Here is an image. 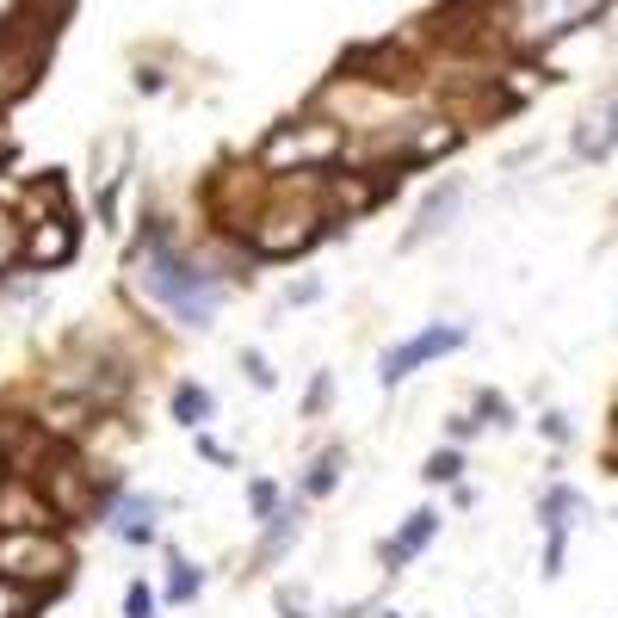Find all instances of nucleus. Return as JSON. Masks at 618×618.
<instances>
[{
  "label": "nucleus",
  "mask_w": 618,
  "mask_h": 618,
  "mask_svg": "<svg viewBox=\"0 0 618 618\" xmlns=\"http://www.w3.org/2000/svg\"><path fill=\"white\" fill-rule=\"evenodd\" d=\"M247 508H254V520H273L278 513V482H247Z\"/></svg>",
  "instance_id": "dca6fc26"
},
{
  "label": "nucleus",
  "mask_w": 618,
  "mask_h": 618,
  "mask_svg": "<svg viewBox=\"0 0 618 618\" xmlns=\"http://www.w3.org/2000/svg\"><path fill=\"white\" fill-rule=\"evenodd\" d=\"M199 458H204V464H223V470H235V451H223L216 439H199Z\"/></svg>",
  "instance_id": "aec40b11"
},
{
  "label": "nucleus",
  "mask_w": 618,
  "mask_h": 618,
  "mask_svg": "<svg viewBox=\"0 0 618 618\" xmlns=\"http://www.w3.org/2000/svg\"><path fill=\"white\" fill-rule=\"evenodd\" d=\"M124 612H130V618H149V587H130V594H124Z\"/></svg>",
  "instance_id": "412c9836"
},
{
  "label": "nucleus",
  "mask_w": 618,
  "mask_h": 618,
  "mask_svg": "<svg viewBox=\"0 0 618 618\" xmlns=\"http://www.w3.org/2000/svg\"><path fill=\"white\" fill-rule=\"evenodd\" d=\"M477 427H482L477 415H451V439H477Z\"/></svg>",
  "instance_id": "b1692460"
},
{
  "label": "nucleus",
  "mask_w": 618,
  "mask_h": 618,
  "mask_svg": "<svg viewBox=\"0 0 618 618\" xmlns=\"http://www.w3.org/2000/svg\"><path fill=\"white\" fill-rule=\"evenodd\" d=\"M464 340H470V328H464V322H433V328H420V334L396 340V347L377 359V377H384V390H396L408 371H420V365H433V359L458 353Z\"/></svg>",
  "instance_id": "7ed1b4c3"
},
{
  "label": "nucleus",
  "mask_w": 618,
  "mask_h": 618,
  "mask_svg": "<svg viewBox=\"0 0 618 618\" xmlns=\"http://www.w3.org/2000/svg\"><path fill=\"white\" fill-rule=\"evenodd\" d=\"M587 508V501H582V494H575V489H563V482H556V489L551 494H544V501H539V520H544V532H551V539H569V513H582Z\"/></svg>",
  "instance_id": "9d476101"
},
{
  "label": "nucleus",
  "mask_w": 618,
  "mask_h": 618,
  "mask_svg": "<svg viewBox=\"0 0 618 618\" xmlns=\"http://www.w3.org/2000/svg\"><path fill=\"white\" fill-rule=\"evenodd\" d=\"M297 539V508H278L273 520H260V563L285 556V544Z\"/></svg>",
  "instance_id": "9b49d317"
},
{
  "label": "nucleus",
  "mask_w": 618,
  "mask_h": 618,
  "mask_svg": "<svg viewBox=\"0 0 618 618\" xmlns=\"http://www.w3.org/2000/svg\"><path fill=\"white\" fill-rule=\"evenodd\" d=\"M328 402H334V377H328V371H316V384H309V396H303V415H322Z\"/></svg>",
  "instance_id": "6ab92c4d"
},
{
  "label": "nucleus",
  "mask_w": 618,
  "mask_h": 618,
  "mask_svg": "<svg viewBox=\"0 0 618 618\" xmlns=\"http://www.w3.org/2000/svg\"><path fill=\"white\" fill-rule=\"evenodd\" d=\"M309 297H322V278H303V285H291V291H285V303H309Z\"/></svg>",
  "instance_id": "4be33fe9"
},
{
  "label": "nucleus",
  "mask_w": 618,
  "mask_h": 618,
  "mask_svg": "<svg viewBox=\"0 0 618 618\" xmlns=\"http://www.w3.org/2000/svg\"><path fill=\"white\" fill-rule=\"evenodd\" d=\"M204 415H211V396H204L199 384L173 390V420H180V427H204Z\"/></svg>",
  "instance_id": "f8f14e48"
},
{
  "label": "nucleus",
  "mask_w": 618,
  "mask_h": 618,
  "mask_svg": "<svg viewBox=\"0 0 618 618\" xmlns=\"http://www.w3.org/2000/svg\"><path fill=\"white\" fill-rule=\"evenodd\" d=\"M606 130H612V149H618V93H612V106H606Z\"/></svg>",
  "instance_id": "393cba45"
},
{
  "label": "nucleus",
  "mask_w": 618,
  "mask_h": 618,
  "mask_svg": "<svg viewBox=\"0 0 618 618\" xmlns=\"http://www.w3.org/2000/svg\"><path fill=\"white\" fill-rule=\"evenodd\" d=\"M137 285L149 303H161L173 322H185V328H211V309H216V297H223L216 273H204L199 260H185L180 247L168 242V230H154V242L137 254Z\"/></svg>",
  "instance_id": "f257e3e1"
},
{
  "label": "nucleus",
  "mask_w": 618,
  "mask_h": 618,
  "mask_svg": "<svg viewBox=\"0 0 618 618\" xmlns=\"http://www.w3.org/2000/svg\"><path fill=\"white\" fill-rule=\"evenodd\" d=\"M544 439H556V446H563V439H569V415H544Z\"/></svg>",
  "instance_id": "5701e85b"
},
{
  "label": "nucleus",
  "mask_w": 618,
  "mask_h": 618,
  "mask_svg": "<svg viewBox=\"0 0 618 618\" xmlns=\"http://www.w3.org/2000/svg\"><path fill=\"white\" fill-rule=\"evenodd\" d=\"M433 539H439V513H433V508L408 513V520H402V532L384 544V563H390V569H402V563H408L415 551H427Z\"/></svg>",
  "instance_id": "6e6552de"
},
{
  "label": "nucleus",
  "mask_w": 618,
  "mask_h": 618,
  "mask_svg": "<svg viewBox=\"0 0 618 618\" xmlns=\"http://www.w3.org/2000/svg\"><path fill=\"white\" fill-rule=\"evenodd\" d=\"M334 482H340V451H322L309 464V494H334Z\"/></svg>",
  "instance_id": "4468645a"
},
{
  "label": "nucleus",
  "mask_w": 618,
  "mask_h": 618,
  "mask_svg": "<svg viewBox=\"0 0 618 618\" xmlns=\"http://www.w3.org/2000/svg\"><path fill=\"white\" fill-rule=\"evenodd\" d=\"M464 204V185L458 180H446V185H433L427 199H420V211H415V230L402 235V247H420V242H433V235H446V223H451V211Z\"/></svg>",
  "instance_id": "423d86ee"
},
{
  "label": "nucleus",
  "mask_w": 618,
  "mask_h": 618,
  "mask_svg": "<svg viewBox=\"0 0 618 618\" xmlns=\"http://www.w3.org/2000/svg\"><path fill=\"white\" fill-rule=\"evenodd\" d=\"M13 254V230H7V216H0V260Z\"/></svg>",
  "instance_id": "a878e982"
},
{
  "label": "nucleus",
  "mask_w": 618,
  "mask_h": 618,
  "mask_svg": "<svg viewBox=\"0 0 618 618\" xmlns=\"http://www.w3.org/2000/svg\"><path fill=\"white\" fill-rule=\"evenodd\" d=\"M199 569H192V563H185L180 551H173V563H168V600H180V606H192L199 600Z\"/></svg>",
  "instance_id": "ddd939ff"
},
{
  "label": "nucleus",
  "mask_w": 618,
  "mask_h": 618,
  "mask_svg": "<svg viewBox=\"0 0 618 618\" xmlns=\"http://www.w3.org/2000/svg\"><path fill=\"white\" fill-rule=\"evenodd\" d=\"M75 254V230H68V216H44L38 235H25V260L31 266H56Z\"/></svg>",
  "instance_id": "1a4fd4ad"
},
{
  "label": "nucleus",
  "mask_w": 618,
  "mask_h": 618,
  "mask_svg": "<svg viewBox=\"0 0 618 618\" xmlns=\"http://www.w3.org/2000/svg\"><path fill=\"white\" fill-rule=\"evenodd\" d=\"M62 544L50 539H19V525L0 539V575H13V582H25V575H62Z\"/></svg>",
  "instance_id": "39448f33"
},
{
  "label": "nucleus",
  "mask_w": 618,
  "mask_h": 618,
  "mask_svg": "<svg viewBox=\"0 0 618 618\" xmlns=\"http://www.w3.org/2000/svg\"><path fill=\"white\" fill-rule=\"evenodd\" d=\"M0 618H31V594H19L13 575H0Z\"/></svg>",
  "instance_id": "f3484780"
},
{
  "label": "nucleus",
  "mask_w": 618,
  "mask_h": 618,
  "mask_svg": "<svg viewBox=\"0 0 618 618\" xmlns=\"http://www.w3.org/2000/svg\"><path fill=\"white\" fill-rule=\"evenodd\" d=\"M242 371H247V384H254V390H278V371L266 365V353H254V347L242 353Z\"/></svg>",
  "instance_id": "a211bd4d"
},
{
  "label": "nucleus",
  "mask_w": 618,
  "mask_h": 618,
  "mask_svg": "<svg viewBox=\"0 0 618 618\" xmlns=\"http://www.w3.org/2000/svg\"><path fill=\"white\" fill-rule=\"evenodd\" d=\"M458 470H464V458H458V451H433V458L427 464H420V477H427V482H458Z\"/></svg>",
  "instance_id": "2eb2a0df"
},
{
  "label": "nucleus",
  "mask_w": 618,
  "mask_h": 618,
  "mask_svg": "<svg viewBox=\"0 0 618 618\" xmlns=\"http://www.w3.org/2000/svg\"><path fill=\"white\" fill-rule=\"evenodd\" d=\"M612 0H520L513 7V38L520 44H551L563 31H582L587 19H600Z\"/></svg>",
  "instance_id": "f03ea898"
},
{
  "label": "nucleus",
  "mask_w": 618,
  "mask_h": 618,
  "mask_svg": "<svg viewBox=\"0 0 618 618\" xmlns=\"http://www.w3.org/2000/svg\"><path fill=\"white\" fill-rule=\"evenodd\" d=\"M154 513H161V501H154V494H124V501H118V508H111V532H118V539L124 544H149L154 539Z\"/></svg>",
  "instance_id": "0eeeda50"
},
{
  "label": "nucleus",
  "mask_w": 618,
  "mask_h": 618,
  "mask_svg": "<svg viewBox=\"0 0 618 618\" xmlns=\"http://www.w3.org/2000/svg\"><path fill=\"white\" fill-rule=\"evenodd\" d=\"M390 618H402V612H390Z\"/></svg>",
  "instance_id": "bb28decb"
},
{
  "label": "nucleus",
  "mask_w": 618,
  "mask_h": 618,
  "mask_svg": "<svg viewBox=\"0 0 618 618\" xmlns=\"http://www.w3.org/2000/svg\"><path fill=\"white\" fill-rule=\"evenodd\" d=\"M334 149H340V130H334V124H285L278 137H266L260 161L273 173H291V168H303V161H328Z\"/></svg>",
  "instance_id": "20e7f679"
}]
</instances>
